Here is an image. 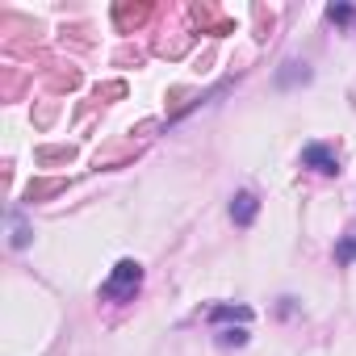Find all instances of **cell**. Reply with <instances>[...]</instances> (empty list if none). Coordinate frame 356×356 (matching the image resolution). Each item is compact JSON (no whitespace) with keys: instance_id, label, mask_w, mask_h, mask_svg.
<instances>
[{"instance_id":"obj_1","label":"cell","mask_w":356,"mask_h":356,"mask_svg":"<svg viewBox=\"0 0 356 356\" xmlns=\"http://www.w3.org/2000/svg\"><path fill=\"white\" fill-rule=\"evenodd\" d=\"M138 281H143V268H138L134 260H122V264L113 268V277L101 285V293H105V298H113V302H126V298H134Z\"/></svg>"},{"instance_id":"obj_2","label":"cell","mask_w":356,"mask_h":356,"mask_svg":"<svg viewBox=\"0 0 356 356\" xmlns=\"http://www.w3.org/2000/svg\"><path fill=\"white\" fill-rule=\"evenodd\" d=\"M302 163L314 168V172H323V176L339 172V155H335L331 147H323V143H306V147H302Z\"/></svg>"},{"instance_id":"obj_3","label":"cell","mask_w":356,"mask_h":356,"mask_svg":"<svg viewBox=\"0 0 356 356\" xmlns=\"http://www.w3.org/2000/svg\"><path fill=\"white\" fill-rule=\"evenodd\" d=\"M256 210H260V202H256L252 193H239V197L231 202V218H235L239 227H248V222L256 218Z\"/></svg>"},{"instance_id":"obj_4","label":"cell","mask_w":356,"mask_h":356,"mask_svg":"<svg viewBox=\"0 0 356 356\" xmlns=\"http://www.w3.org/2000/svg\"><path fill=\"white\" fill-rule=\"evenodd\" d=\"M210 318H239V323H248L252 310L248 306H218V310H210Z\"/></svg>"},{"instance_id":"obj_5","label":"cell","mask_w":356,"mask_h":356,"mask_svg":"<svg viewBox=\"0 0 356 356\" xmlns=\"http://www.w3.org/2000/svg\"><path fill=\"white\" fill-rule=\"evenodd\" d=\"M335 260H343V264H352V260H356V231H352V239L335 243Z\"/></svg>"},{"instance_id":"obj_6","label":"cell","mask_w":356,"mask_h":356,"mask_svg":"<svg viewBox=\"0 0 356 356\" xmlns=\"http://www.w3.org/2000/svg\"><path fill=\"white\" fill-rule=\"evenodd\" d=\"M218 343H222V348H231V343L239 348V343H248V331H243V327H239V331H218Z\"/></svg>"},{"instance_id":"obj_7","label":"cell","mask_w":356,"mask_h":356,"mask_svg":"<svg viewBox=\"0 0 356 356\" xmlns=\"http://www.w3.org/2000/svg\"><path fill=\"white\" fill-rule=\"evenodd\" d=\"M9 222H13V248H26V243H30V231L22 227V218H17V214H13Z\"/></svg>"},{"instance_id":"obj_8","label":"cell","mask_w":356,"mask_h":356,"mask_svg":"<svg viewBox=\"0 0 356 356\" xmlns=\"http://www.w3.org/2000/svg\"><path fill=\"white\" fill-rule=\"evenodd\" d=\"M327 17H331V22H348V17H352V9H348V5H331V9H327Z\"/></svg>"}]
</instances>
